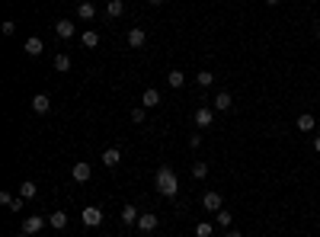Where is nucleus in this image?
Wrapping results in <instances>:
<instances>
[{
  "label": "nucleus",
  "mask_w": 320,
  "mask_h": 237,
  "mask_svg": "<svg viewBox=\"0 0 320 237\" xmlns=\"http://www.w3.org/2000/svg\"><path fill=\"white\" fill-rule=\"evenodd\" d=\"M154 189H157L160 196L173 199L179 192V177L170 170V167H157V173H154Z\"/></svg>",
  "instance_id": "f257e3e1"
},
{
  "label": "nucleus",
  "mask_w": 320,
  "mask_h": 237,
  "mask_svg": "<svg viewBox=\"0 0 320 237\" xmlns=\"http://www.w3.org/2000/svg\"><path fill=\"white\" fill-rule=\"evenodd\" d=\"M80 218H83L86 227H99V224H102V212H99L96 205H86L83 212H80Z\"/></svg>",
  "instance_id": "f03ea898"
},
{
  "label": "nucleus",
  "mask_w": 320,
  "mask_h": 237,
  "mask_svg": "<svg viewBox=\"0 0 320 237\" xmlns=\"http://www.w3.org/2000/svg\"><path fill=\"white\" fill-rule=\"evenodd\" d=\"M202 208H205V212H221V208H224L221 192H205V196H202Z\"/></svg>",
  "instance_id": "7ed1b4c3"
},
{
  "label": "nucleus",
  "mask_w": 320,
  "mask_h": 237,
  "mask_svg": "<svg viewBox=\"0 0 320 237\" xmlns=\"http://www.w3.org/2000/svg\"><path fill=\"white\" fill-rule=\"evenodd\" d=\"M42 227H45V218H42V215H29V218H26V221H23V231L29 234V237L42 234Z\"/></svg>",
  "instance_id": "20e7f679"
},
{
  "label": "nucleus",
  "mask_w": 320,
  "mask_h": 237,
  "mask_svg": "<svg viewBox=\"0 0 320 237\" xmlns=\"http://www.w3.org/2000/svg\"><path fill=\"white\" fill-rule=\"evenodd\" d=\"M23 48H26V55H29V58H39L42 51H45V42H42L39 36H29V39L23 42Z\"/></svg>",
  "instance_id": "39448f33"
},
{
  "label": "nucleus",
  "mask_w": 320,
  "mask_h": 237,
  "mask_svg": "<svg viewBox=\"0 0 320 237\" xmlns=\"http://www.w3.org/2000/svg\"><path fill=\"white\" fill-rule=\"evenodd\" d=\"M71 177H74L77 183H86V180L93 177V167L86 164V161H80V164H74V167H71Z\"/></svg>",
  "instance_id": "423d86ee"
},
{
  "label": "nucleus",
  "mask_w": 320,
  "mask_h": 237,
  "mask_svg": "<svg viewBox=\"0 0 320 237\" xmlns=\"http://www.w3.org/2000/svg\"><path fill=\"white\" fill-rule=\"evenodd\" d=\"M128 45H132V48H144V45H148V32H144L141 26L128 29Z\"/></svg>",
  "instance_id": "0eeeda50"
},
{
  "label": "nucleus",
  "mask_w": 320,
  "mask_h": 237,
  "mask_svg": "<svg viewBox=\"0 0 320 237\" xmlns=\"http://www.w3.org/2000/svg\"><path fill=\"white\" fill-rule=\"evenodd\" d=\"M55 32H58V39H74L77 26H74V20H58L55 23Z\"/></svg>",
  "instance_id": "6e6552de"
},
{
  "label": "nucleus",
  "mask_w": 320,
  "mask_h": 237,
  "mask_svg": "<svg viewBox=\"0 0 320 237\" xmlns=\"http://www.w3.org/2000/svg\"><path fill=\"white\" fill-rule=\"evenodd\" d=\"M48 109H51V100H48V93H36V96H32V112L45 116Z\"/></svg>",
  "instance_id": "1a4fd4ad"
},
{
  "label": "nucleus",
  "mask_w": 320,
  "mask_h": 237,
  "mask_svg": "<svg viewBox=\"0 0 320 237\" xmlns=\"http://www.w3.org/2000/svg\"><path fill=\"white\" fill-rule=\"evenodd\" d=\"M211 122H215V112H211V109H205V106L195 109V125H198V128H208Z\"/></svg>",
  "instance_id": "9d476101"
},
{
  "label": "nucleus",
  "mask_w": 320,
  "mask_h": 237,
  "mask_svg": "<svg viewBox=\"0 0 320 237\" xmlns=\"http://www.w3.org/2000/svg\"><path fill=\"white\" fill-rule=\"evenodd\" d=\"M157 224H160V221H157V215H151V212H144L141 218H138V224H135V227H141V231H144V234H151V231H154V227H157Z\"/></svg>",
  "instance_id": "9b49d317"
},
{
  "label": "nucleus",
  "mask_w": 320,
  "mask_h": 237,
  "mask_svg": "<svg viewBox=\"0 0 320 237\" xmlns=\"http://www.w3.org/2000/svg\"><path fill=\"white\" fill-rule=\"evenodd\" d=\"M231 106H234V96L231 93H215V109L218 112H228Z\"/></svg>",
  "instance_id": "f8f14e48"
},
{
  "label": "nucleus",
  "mask_w": 320,
  "mask_h": 237,
  "mask_svg": "<svg viewBox=\"0 0 320 237\" xmlns=\"http://www.w3.org/2000/svg\"><path fill=\"white\" fill-rule=\"evenodd\" d=\"M141 106H144V109L160 106V93H157V90H144V93H141Z\"/></svg>",
  "instance_id": "ddd939ff"
},
{
  "label": "nucleus",
  "mask_w": 320,
  "mask_h": 237,
  "mask_svg": "<svg viewBox=\"0 0 320 237\" xmlns=\"http://www.w3.org/2000/svg\"><path fill=\"white\" fill-rule=\"evenodd\" d=\"M102 164H106V167H119V164H122V151H119V147L102 151Z\"/></svg>",
  "instance_id": "4468645a"
},
{
  "label": "nucleus",
  "mask_w": 320,
  "mask_h": 237,
  "mask_svg": "<svg viewBox=\"0 0 320 237\" xmlns=\"http://www.w3.org/2000/svg\"><path fill=\"white\" fill-rule=\"evenodd\" d=\"M77 16H80V20H83V23H90V20H93V16H96V7H93V4H90V0H83V4H80V7H77Z\"/></svg>",
  "instance_id": "2eb2a0df"
},
{
  "label": "nucleus",
  "mask_w": 320,
  "mask_h": 237,
  "mask_svg": "<svg viewBox=\"0 0 320 237\" xmlns=\"http://www.w3.org/2000/svg\"><path fill=\"white\" fill-rule=\"evenodd\" d=\"M167 84L173 87V90H179V87H183V84H186V74H183V71H179V67H173V71L167 74Z\"/></svg>",
  "instance_id": "dca6fc26"
},
{
  "label": "nucleus",
  "mask_w": 320,
  "mask_h": 237,
  "mask_svg": "<svg viewBox=\"0 0 320 237\" xmlns=\"http://www.w3.org/2000/svg\"><path fill=\"white\" fill-rule=\"evenodd\" d=\"M48 224L55 227V231H64V227H67V215L61 212V208H58V212H51V218H48Z\"/></svg>",
  "instance_id": "f3484780"
},
{
  "label": "nucleus",
  "mask_w": 320,
  "mask_h": 237,
  "mask_svg": "<svg viewBox=\"0 0 320 237\" xmlns=\"http://www.w3.org/2000/svg\"><path fill=\"white\" fill-rule=\"evenodd\" d=\"M295 125H298V131H314V125H317V119H314V116H307V112H301Z\"/></svg>",
  "instance_id": "a211bd4d"
},
{
  "label": "nucleus",
  "mask_w": 320,
  "mask_h": 237,
  "mask_svg": "<svg viewBox=\"0 0 320 237\" xmlns=\"http://www.w3.org/2000/svg\"><path fill=\"white\" fill-rule=\"evenodd\" d=\"M138 208L135 205H122V224H138Z\"/></svg>",
  "instance_id": "6ab92c4d"
},
{
  "label": "nucleus",
  "mask_w": 320,
  "mask_h": 237,
  "mask_svg": "<svg viewBox=\"0 0 320 237\" xmlns=\"http://www.w3.org/2000/svg\"><path fill=\"white\" fill-rule=\"evenodd\" d=\"M55 71H61V74L71 71V58H67L64 51H58V55H55Z\"/></svg>",
  "instance_id": "aec40b11"
},
{
  "label": "nucleus",
  "mask_w": 320,
  "mask_h": 237,
  "mask_svg": "<svg viewBox=\"0 0 320 237\" xmlns=\"http://www.w3.org/2000/svg\"><path fill=\"white\" fill-rule=\"evenodd\" d=\"M36 192H39V186H36V183H32V180H26L23 186H20V196H23L26 202H29V199H36Z\"/></svg>",
  "instance_id": "412c9836"
},
{
  "label": "nucleus",
  "mask_w": 320,
  "mask_h": 237,
  "mask_svg": "<svg viewBox=\"0 0 320 237\" xmlns=\"http://www.w3.org/2000/svg\"><path fill=\"white\" fill-rule=\"evenodd\" d=\"M215 221H218V227H231L234 224V215H231L228 208H221V212H215Z\"/></svg>",
  "instance_id": "4be33fe9"
},
{
  "label": "nucleus",
  "mask_w": 320,
  "mask_h": 237,
  "mask_svg": "<svg viewBox=\"0 0 320 237\" xmlns=\"http://www.w3.org/2000/svg\"><path fill=\"white\" fill-rule=\"evenodd\" d=\"M215 234V224L211 221H198L195 224V237H211Z\"/></svg>",
  "instance_id": "5701e85b"
},
{
  "label": "nucleus",
  "mask_w": 320,
  "mask_h": 237,
  "mask_svg": "<svg viewBox=\"0 0 320 237\" xmlns=\"http://www.w3.org/2000/svg\"><path fill=\"white\" fill-rule=\"evenodd\" d=\"M80 45H83V48H96V45H99V36H96V32H83V36H80Z\"/></svg>",
  "instance_id": "b1692460"
},
{
  "label": "nucleus",
  "mask_w": 320,
  "mask_h": 237,
  "mask_svg": "<svg viewBox=\"0 0 320 237\" xmlns=\"http://www.w3.org/2000/svg\"><path fill=\"white\" fill-rule=\"evenodd\" d=\"M192 177H195V180H205V177H208V164H205V161H195V164H192Z\"/></svg>",
  "instance_id": "393cba45"
},
{
  "label": "nucleus",
  "mask_w": 320,
  "mask_h": 237,
  "mask_svg": "<svg viewBox=\"0 0 320 237\" xmlns=\"http://www.w3.org/2000/svg\"><path fill=\"white\" fill-rule=\"evenodd\" d=\"M128 119H132L135 125H144V122H148V109L138 106V109H132V116H128Z\"/></svg>",
  "instance_id": "a878e982"
},
{
  "label": "nucleus",
  "mask_w": 320,
  "mask_h": 237,
  "mask_svg": "<svg viewBox=\"0 0 320 237\" xmlns=\"http://www.w3.org/2000/svg\"><path fill=\"white\" fill-rule=\"evenodd\" d=\"M122 10H125V4H122V0H109V7H106V13L112 16V20H116V16H122Z\"/></svg>",
  "instance_id": "bb28decb"
},
{
  "label": "nucleus",
  "mask_w": 320,
  "mask_h": 237,
  "mask_svg": "<svg viewBox=\"0 0 320 237\" xmlns=\"http://www.w3.org/2000/svg\"><path fill=\"white\" fill-rule=\"evenodd\" d=\"M195 81H198V87L205 90V87H211V84H215V74H211V71H198Z\"/></svg>",
  "instance_id": "cd10ccee"
},
{
  "label": "nucleus",
  "mask_w": 320,
  "mask_h": 237,
  "mask_svg": "<svg viewBox=\"0 0 320 237\" xmlns=\"http://www.w3.org/2000/svg\"><path fill=\"white\" fill-rule=\"evenodd\" d=\"M23 202H26V199L20 196V199H13V202H10V205H7V208H13V212H20V208H23Z\"/></svg>",
  "instance_id": "c85d7f7f"
},
{
  "label": "nucleus",
  "mask_w": 320,
  "mask_h": 237,
  "mask_svg": "<svg viewBox=\"0 0 320 237\" xmlns=\"http://www.w3.org/2000/svg\"><path fill=\"white\" fill-rule=\"evenodd\" d=\"M310 147H314V151H317V154H320V135H317V138H314V141H310Z\"/></svg>",
  "instance_id": "c756f323"
},
{
  "label": "nucleus",
  "mask_w": 320,
  "mask_h": 237,
  "mask_svg": "<svg viewBox=\"0 0 320 237\" xmlns=\"http://www.w3.org/2000/svg\"><path fill=\"white\" fill-rule=\"evenodd\" d=\"M224 237H244V234H240V231H228V234H224Z\"/></svg>",
  "instance_id": "7c9ffc66"
},
{
  "label": "nucleus",
  "mask_w": 320,
  "mask_h": 237,
  "mask_svg": "<svg viewBox=\"0 0 320 237\" xmlns=\"http://www.w3.org/2000/svg\"><path fill=\"white\" fill-rule=\"evenodd\" d=\"M148 4H154V7H160V4H163V0H148Z\"/></svg>",
  "instance_id": "2f4dec72"
},
{
  "label": "nucleus",
  "mask_w": 320,
  "mask_h": 237,
  "mask_svg": "<svg viewBox=\"0 0 320 237\" xmlns=\"http://www.w3.org/2000/svg\"><path fill=\"white\" fill-rule=\"evenodd\" d=\"M266 4H269V7H275V4H279V0H266Z\"/></svg>",
  "instance_id": "473e14b6"
},
{
  "label": "nucleus",
  "mask_w": 320,
  "mask_h": 237,
  "mask_svg": "<svg viewBox=\"0 0 320 237\" xmlns=\"http://www.w3.org/2000/svg\"><path fill=\"white\" fill-rule=\"evenodd\" d=\"M16 237H29V234H26V231H20V234H16Z\"/></svg>",
  "instance_id": "72a5a7b5"
},
{
  "label": "nucleus",
  "mask_w": 320,
  "mask_h": 237,
  "mask_svg": "<svg viewBox=\"0 0 320 237\" xmlns=\"http://www.w3.org/2000/svg\"><path fill=\"white\" fill-rule=\"evenodd\" d=\"M36 237H42V234H36Z\"/></svg>",
  "instance_id": "f704fd0d"
}]
</instances>
